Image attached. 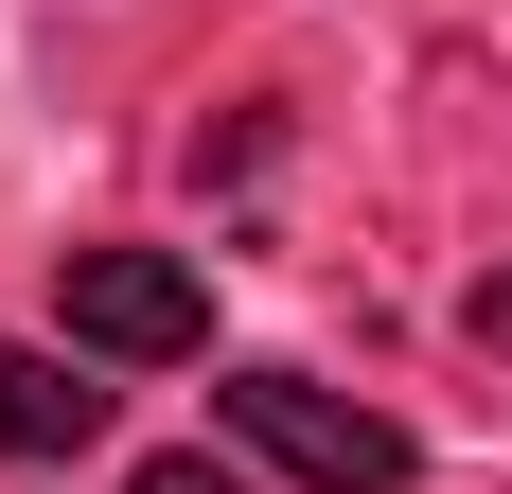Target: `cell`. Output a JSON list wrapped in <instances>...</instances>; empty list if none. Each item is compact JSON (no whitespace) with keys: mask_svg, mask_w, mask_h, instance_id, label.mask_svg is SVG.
<instances>
[{"mask_svg":"<svg viewBox=\"0 0 512 494\" xmlns=\"http://www.w3.org/2000/svg\"><path fill=\"white\" fill-rule=\"evenodd\" d=\"M230 442L248 459H283V477H318V494H407V424L389 406H336L318 371H230Z\"/></svg>","mask_w":512,"mask_h":494,"instance_id":"1","label":"cell"},{"mask_svg":"<svg viewBox=\"0 0 512 494\" xmlns=\"http://www.w3.org/2000/svg\"><path fill=\"white\" fill-rule=\"evenodd\" d=\"M142 494H248L230 459H142Z\"/></svg>","mask_w":512,"mask_h":494,"instance_id":"5","label":"cell"},{"mask_svg":"<svg viewBox=\"0 0 512 494\" xmlns=\"http://www.w3.org/2000/svg\"><path fill=\"white\" fill-rule=\"evenodd\" d=\"M106 442V389L71 353H0V459H89Z\"/></svg>","mask_w":512,"mask_h":494,"instance_id":"3","label":"cell"},{"mask_svg":"<svg viewBox=\"0 0 512 494\" xmlns=\"http://www.w3.org/2000/svg\"><path fill=\"white\" fill-rule=\"evenodd\" d=\"M53 300H71V353H106V371H177V353H212V283L177 265V247H71Z\"/></svg>","mask_w":512,"mask_h":494,"instance_id":"2","label":"cell"},{"mask_svg":"<svg viewBox=\"0 0 512 494\" xmlns=\"http://www.w3.org/2000/svg\"><path fill=\"white\" fill-rule=\"evenodd\" d=\"M460 336H477V353H512V265H477V300H460Z\"/></svg>","mask_w":512,"mask_h":494,"instance_id":"4","label":"cell"}]
</instances>
